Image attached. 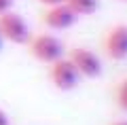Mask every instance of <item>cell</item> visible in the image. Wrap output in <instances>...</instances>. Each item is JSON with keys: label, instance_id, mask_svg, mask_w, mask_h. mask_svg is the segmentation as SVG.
<instances>
[{"label": "cell", "instance_id": "4fadbf2b", "mask_svg": "<svg viewBox=\"0 0 127 125\" xmlns=\"http://www.w3.org/2000/svg\"><path fill=\"white\" fill-rule=\"evenodd\" d=\"M2 42H4V38H2V36H0V49H2Z\"/></svg>", "mask_w": 127, "mask_h": 125}, {"label": "cell", "instance_id": "8fae6325", "mask_svg": "<svg viewBox=\"0 0 127 125\" xmlns=\"http://www.w3.org/2000/svg\"><path fill=\"white\" fill-rule=\"evenodd\" d=\"M0 125H9V117H6V112L0 108Z\"/></svg>", "mask_w": 127, "mask_h": 125}, {"label": "cell", "instance_id": "7a4b0ae2", "mask_svg": "<svg viewBox=\"0 0 127 125\" xmlns=\"http://www.w3.org/2000/svg\"><path fill=\"white\" fill-rule=\"evenodd\" d=\"M0 36L4 40H9V42L23 45V42L30 40V28H28L26 19L21 15L6 11V13L0 15Z\"/></svg>", "mask_w": 127, "mask_h": 125}, {"label": "cell", "instance_id": "30bf717a", "mask_svg": "<svg viewBox=\"0 0 127 125\" xmlns=\"http://www.w3.org/2000/svg\"><path fill=\"white\" fill-rule=\"evenodd\" d=\"M40 2H42L45 6H53V4H64L66 0H40Z\"/></svg>", "mask_w": 127, "mask_h": 125}, {"label": "cell", "instance_id": "3957f363", "mask_svg": "<svg viewBox=\"0 0 127 125\" xmlns=\"http://www.w3.org/2000/svg\"><path fill=\"white\" fill-rule=\"evenodd\" d=\"M49 79L51 83H53L55 89L59 91H70L74 89V87L78 85V79H81V74H78V70L74 68V64L70 62V59H64L59 57L57 62L49 64Z\"/></svg>", "mask_w": 127, "mask_h": 125}, {"label": "cell", "instance_id": "277c9868", "mask_svg": "<svg viewBox=\"0 0 127 125\" xmlns=\"http://www.w3.org/2000/svg\"><path fill=\"white\" fill-rule=\"evenodd\" d=\"M70 62L74 64V68L78 70V74L81 76H87V79H97V76L102 74V59L97 53H93V51L85 49V47H74L72 51H70Z\"/></svg>", "mask_w": 127, "mask_h": 125}, {"label": "cell", "instance_id": "7c38bea8", "mask_svg": "<svg viewBox=\"0 0 127 125\" xmlns=\"http://www.w3.org/2000/svg\"><path fill=\"white\" fill-rule=\"evenodd\" d=\"M110 125H127V121H114V123H110Z\"/></svg>", "mask_w": 127, "mask_h": 125}, {"label": "cell", "instance_id": "52a82bcc", "mask_svg": "<svg viewBox=\"0 0 127 125\" xmlns=\"http://www.w3.org/2000/svg\"><path fill=\"white\" fill-rule=\"evenodd\" d=\"M66 4L76 15H93L100 9V0H66Z\"/></svg>", "mask_w": 127, "mask_h": 125}, {"label": "cell", "instance_id": "6da1fadb", "mask_svg": "<svg viewBox=\"0 0 127 125\" xmlns=\"http://www.w3.org/2000/svg\"><path fill=\"white\" fill-rule=\"evenodd\" d=\"M30 45V53L32 57H36L38 62L42 64H53L57 62L59 57H64V45L62 40L53 34H36V36H30L28 40Z\"/></svg>", "mask_w": 127, "mask_h": 125}, {"label": "cell", "instance_id": "5b68a950", "mask_svg": "<svg viewBox=\"0 0 127 125\" xmlns=\"http://www.w3.org/2000/svg\"><path fill=\"white\" fill-rule=\"evenodd\" d=\"M78 15L70 9L66 2L64 4H53V6H47V11L42 13V21H45L47 28L51 30H68L76 23Z\"/></svg>", "mask_w": 127, "mask_h": 125}, {"label": "cell", "instance_id": "8992f818", "mask_svg": "<svg viewBox=\"0 0 127 125\" xmlns=\"http://www.w3.org/2000/svg\"><path fill=\"white\" fill-rule=\"evenodd\" d=\"M104 51L110 59L127 57V26H114L108 30L104 40Z\"/></svg>", "mask_w": 127, "mask_h": 125}, {"label": "cell", "instance_id": "9c48e42d", "mask_svg": "<svg viewBox=\"0 0 127 125\" xmlns=\"http://www.w3.org/2000/svg\"><path fill=\"white\" fill-rule=\"evenodd\" d=\"M11 6H13V0H0V15L11 11Z\"/></svg>", "mask_w": 127, "mask_h": 125}, {"label": "cell", "instance_id": "ba28073f", "mask_svg": "<svg viewBox=\"0 0 127 125\" xmlns=\"http://www.w3.org/2000/svg\"><path fill=\"white\" fill-rule=\"evenodd\" d=\"M117 106L127 112V79H123L117 87Z\"/></svg>", "mask_w": 127, "mask_h": 125}]
</instances>
